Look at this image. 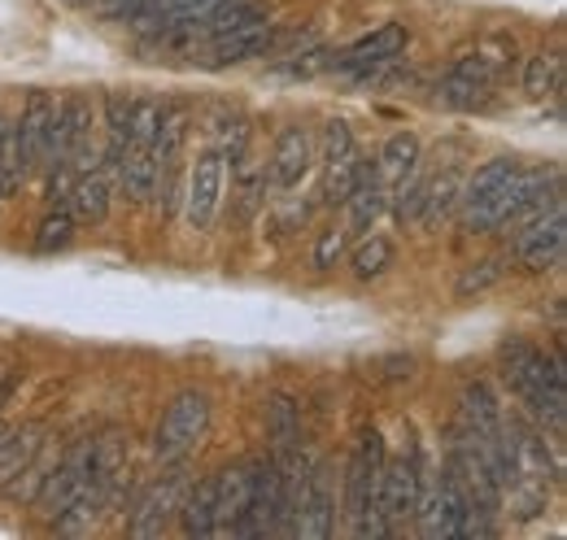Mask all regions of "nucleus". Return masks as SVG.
Here are the masks:
<instances>
[{
	"instance_id": "nucleus-1",
	"label": "nucleus",
	"mask_w": 567,
	"mask_h": 540,
	"mask_svg": "<svg viewBox=\"0 0 567 540\" xmlns=\"http://www.w3.org/2000/svg\"><path fill=\"white\" fill-rule=\"evenodd\" d=\"M502 375L515 388V397L528 405L555 440L567 432V371L559 353H542L528 340H506L502 344Z\"/></svg>"
},
{
	"instance_id": "nucleus-2",
	"label": "nucleus",
	"mask_w": 567,
	"mask_h": 540,
	"mask_svg": "<svg viewBox=\"0 0 567 540\" xmlns=\"http://www.w3.org/2000/svg\"><path fill=\"white\" fill-rule=\"evenodd\" d=\"M123 471H127V440H123V432H101V436H92L83 488L74 492L71 506L58 515V528H62V532H87V528L105 515V506L118 497Z\"/></svg>"
},
{
	"instance_id": "nucleus-3",
	"label": "nucleus",
	"mask_w": 567,
	"mask_h": 540,
	"mask_svg": "<svg viewBox=\"0 0 567 540\" xmlns=\"http://www.w3.org/2000/svg\"><path fill=\"white\" fill-rule=\"evenodd\" d=\"M384 436L375 427H362L358 436V449L350 458V471H346V515L354 519V537H389L393 523L380 506V479H384Z\"/></svg>"
},
{
	"instance_id": "nucleus-4",
	"label": "nucleus",
	"mask_w": 567,
	"mask_h": 540,
	"mask_svg": "<svg viewBox=\"0 0 567 540\" xmlns=\"http://www.w3.org/2000/svg\"><path fill=\"white\" fill-rule=\"evenodd\" d=\"M511 58H515V40H506V35L481 44L476 53L454 58V66L445 70V79H441V101L454 105V110H481L489 101L494 83L506 74Z\"/></svg>"
},
{
	"instance_id": "nucleus-5",
	"label": "nucleus",
	"mask_w": 567,
	"mask_h": 540,
	"mask_svg": "<svg viewBox=\"0 0 567 540\" xmlns=\"http://www.w3.org/2000/svg\"><path fill=\"white\" fill-rule=\"evenodd\" d=\"M206 432H210V397L188 388V393H179L175 402L166 405V414H162V423L153 432V454L162 463H179L188 449L202 445Z\"/></svg>"
},
{
	"instance_id": "nucleus-6",
	"label": "nucleus",
	"mask_w": 567,
	"mask_h": 540,
	"mask_svg": "<svg viewBox=\"0 0 567 540\" xmlns=\"http://www.w3.org/2000/svg\"><path fill=\"white\" fill-rule=\"evenodd\" d=\"M564 249H567V205L564 197L550 201L533 222H524L515 231V262L533 274L542 270H555L564 262Z\"/></svg>"
},
{
	"instance_id": "nucleus-7",
	"label": "nucleus",
	"mask_w": 567,
	"mask_h": 540,
	"mask_svg": "<svg viewBox=\"0 0 567 540\" xmlns=\"http://www.w3.org/2000/svg\"><path fill=\"white\" fill-rule=\"evenodd\" d=\"M424 497V454H420V440L411 436L402 458L384 463V479H380V506L393 519H415V506Z\"/></svg>"
},
{
	"instance_id": "nucleus-8",
	"label": "nucleus",
	"mask_w": 567,
	"mask_h": 540,
	"mask_svg": "<svg viewBox=\"0 0 567 540\" xmlns=\"http://www.w3.org/2000/svg\"><path fill=\"white\" fill-rule=\"evenodd\" d=\"M515 175V162L511 157H494L485 162L467 188H463V227L472 236H485V231H497V209H502V188L506 179Z\"/></svg>"
},
{
	"instance_id": "nucleus-9",
	"label": "nucleus",
	"mask_w": 567,
	"mask_h": 540,
	"mask_svg": "<svg viewBox=\"0 0 567 540\" xmlns=\"http://www.w3.org/2000/svg\"><path fill=\"white\" fill-rule=\"evenodd\" d=\"M58 114H62V101H53L49 92H31L18 114V135H22L31 170L58 162Z\"/></svg>"
},
{
	"instance_id": "nucleus-10",
	"label": "nucleus",
	"mask_w": 567,
	"mask_h": 540,
	"mask_svg": "<svg viewBox=\"0 0 567 540\" xmlns=\"http://www.w3.org/2000/svg\"><path fill=\"white\" fill-rule=\"evenodd\" d=\"M337 532V497H332V471L323 463H310V479L306 492L297 501V515L288 523V537L306 540H328Z\"/></svg>"
},
{
	"instance_id": "nucleus-11",
	"label": "nucleus",
	"mask_w": 567,
	"mask_h": 540,
	"mask_svg": "<svg viewBox=\"0 0 567 540\" xmlns=\"http://www.w3.org/2000/svg\"><path fill=\"white\" fill-rule=\"evenodd\" d=\"M184 492H188V475H184V471H166L141 497V506H136V515H132L127 532H132V537H141V540L162 537V532L171 528V519L179 515V501H184Z\"/></svg>"
},
{
	"instance_id": "nucleus-12",
	"label": "nucleus",
	"mask_w": 567,
	"mask_h": 540,
	"mask_svg": "<svg viewBox=\"0 0 567 540\" xmlns=\"http://www.w3.org/2000/svg\"><path fill=\"white\" fill-rule=\"evenodd\" d=\"M415 519H420V537H427V540L458 537V528H463V519H467V492L458 488L454 475L445 471L441 484H436L427 497H420Z\"/></svg>"
},
{
	"instance_id": "nucleus-13",
	"label": "nucleus",
	"mask_w": 567,
	"mask_h": 540,
	"mask_svg": "<svg viewBox=\"0 0 567 540\" xmlns=\"http://www.w3.org/2000/svg\"><path fill=\"white\" fill-rule=\"evenodd\" d=\"M271 40H276V27H271L267 18H258V22H249V27H236V31H223V35L206 40L202 66L206 70L240 66V62H249V58H262V53L271 49Z\"/></svg>"
},
{
	"instance_id": "nucleus-14",
	"label": "nucleus",
	"mask_w": 567,
	"mask_h": 540,
	"mask_svg": "<svg viewBox=\"0 0 567 540\" xmlns=\"http://www.w3.org/2000/svg\"><path fill=\"white\" fill-rule=\"evenodd\" d=\"M223 153H202L188 170V227L210 231L223 205Z\"/></svg>"
},
{
	"instance_id": "nucleus-15",
	"label": "nucleus",
	"mask_w": 567,
	"mask_h": 540,
	"mask_svg": "<svg viewBox=\"0 0 567 540\" xmlns=\"http://www.w3.org/2000/svg\"><path fill=\"white\" fill-rule=\"evenodd\" d=\"M214 479H218V492H214L218 528H214V537H236L240 523H245L249 497H254V463H236V467L218 471Z\"/></svg>"
},
{
	"instance_id": "nucleus-16",
	"label": "nucleus",
	"mask_w": 567,
	"mask_h": 540,
	"mask_svg": "<svg viewBox=\"0 0 567 540\" xmlns=\"http://www.w3.org/2000/svg\"><path fill=\"white\" fill-rule=\"evenodd\" d=\"M406 40H411V31L402 27V22H384V27H375V31H367L362 40H354L346 53H337L332 58V66L337 70H350V74H362L367 66H380V62H393L402 49H406Z\"/></svg>"
},
{
	"instance_id": "nucleus-17",
	"label": "nucleus",
	"mask_w": 567,
	"mask_h": 540,
	"mask_svg": "<svg viewBox=\"0 0 567 540\" xmlns=\"http://www.w3.org/2000/svg\"><path fill=\"white\" fill-rule=\"evenodd\" d=\"M87 454H92V436L74 440L71 449L62 454V463L53 467V475H44V484H40V501H44L53 515H62V510L74 501V492L83 488V475H87Z\"/></svg>"
},
{
	"instance_id": "nucleus-18",
	"label": "nucleus",
	"mask_w": 567,
	"mask_h": 540,
	"mask_svg": "<svg viewBox=\"0 0 567 540\" xmlns=\"http://www.w3.org/2000/svg\"><path fill=\"white\" fill-rule=\"evenodd\" d=\"M310 162H315L310 132L306 127H284L276 148H271V184L276 188H297L310 175Z\"/></svg>"
},
{
	"instance_id": "nucleus-19",
	"label": "nucleus",
	"mask_w": 567,
	"mask_h": 540,
	"mask_svg": "<svg viewBox=\"0 0 567 540\" xmlns=\"http://www.w3.org/2000/svg\"><path fill=\"white\" fill-rule=\"evenodd\" d=\"M384 201H389V188H384V179L375 175V166L367 162L362 166V175H358L354 193H350V236H358V231H371L375 227V218L384 214Z\"/></svg>"
},
{
	"instance_id": "nucleus-20",
	"label": "nucleus",
	"mask_w": 567,
	"mask_h": 540,
	"mask_svg": "<svg viewBox=\"0 0 567 540\" xmlns=\"http://www.w3.org/2000/svg\"><path fill=\"white\" fill-rule=\"evenodd\" d=\"M214 492H218V479H202L197 488L184 492L179 501V519H184V537H214L218 528V510H214Z\"/></svg>"
},
{
	"instance_id": "nucleus-21",
	"label": "nucleus",
	"mask_w": 567,
	"mask_h": 540,
	"mask_svg": "<svg viewBox=\"0 0 567 540\" xmlns=\"http://www.w3.org/2000/svg\"><path fill=\"white\" fill-rule=\"evenodd\" d=\"M71 214L74 222H105V214H110V179H105V170H83L74 179Z\"/></svg>"
},
{
	"instance_id": "nucleus-22",
	"label": "nucleus",
	"mask_w": 567,
	"mask_h": 540,
	"mask_svg": "<svg viewBox=\"0 0 567 540\" xmlns=\"http://www.w3.org/2000/svg\"><path fill=\"white\" fill-rule=\"evenodd\" d=\"M27 175H31V166H27L18 123H0V197H13L27 184Z\"/></svg>"
},
{
	"instance_id": "nucleus-23",
	"label": "nucleus",
	"mask_w": 567,
	"mask_h": 540,
	"mask_svg": "<svg viewBox=\"0 0 567 540\" xmlns=\"http://www.w3.org/2000/svg\"><path fill=\"white\" fill-rule=\"evenodd\" d=\"M40 427H22V432H4L0 436V484H9V479H18V475L27 471L31 463H35V454H40Z\"/></svg>"
},
{
	"instance_id": "nucleus-24",
	"label": "nucleus",
	"mask_w": 567,
	"mask_h": 540,
	"mask_svg": "<svg viewBox=\"0 0 567 540\" xmlns=\"http://www.w3.org/2000/svg\"><path fill=\"white\" fill-rule=\"evenodd\" d=\"M559 87H564V53H559V49L533 53L528 66H524V92H528L533 101H546V96H555Z\"/></svg>"
},
{
	"instance_id": "nucleus-25",
	"label": "nucleus",
	"mask_w": 567,
	"mask_h": 540,
	"mask_svg": "<svg viewBox=\"0 0 567 540\" xmlns=\"http://www.w3.org/2000/svg\"><path fill=\"white\" fill-rule=\"evenodd\" d=\"M267 436H271L276 449H288V445L301 440V405L292 402L288 393H276L267 402Z\"/></svg>"
},
{
	"instance_id": "nucleus-26",
	"label": "nucleus",
	"mask_w": 567,
	"mask_h": 540,
	"mask_svg": "<svg viewBox=\"0 0 567 540\" xmlns=\"http://www.w3.org/2000/svg\"><path fill=\"white\" fill-rule=\"evenodd\" d=\"M420 162V139L411 132H398L384 148H380V162H375V175L384 179V188L393 184V179H402L411 166Z\"/></svg>"
},
{
	"instance_id": "nucleus-27",
	"label": "nucleus",
	"mask_w": 567,
	"mask_h": 540,
	"mask_svg": "<svg viewBox=\"0 0 567 540\" xmlns=\"http://www.w3.org/2000/svg\"><path fill=\"white\" fill-rule=\"evenodd\" d=\"M458 197H463V179H458V170H445V175L427 179L424 205H420V214H424L427 227H436L441 218H450V209H454Z\"/></svg>"
},
{
	"instance_id": "nucleus-28",
	"label": "nucleus",
	"mask_w": 567,
	"mask_h": 540,
	"mask_svg": "<svg viewBox=\"0 0 567 540\" xmlns=\"http://www.w3.org/2000/svg\"><path fill=\"white\" fill-rule=\"evenodd\" d=\"M506 270H511V258H485V262H476V267H467L458 274L454 292L458 297H481V292H489L506 279Z\"/></svg>"
},
{
	"instance_id": "nucleus-29",
	"label": "nucleus",
	"mask_w": 567,
	"mask_h": 540,
	"mask_svg": "<svg viewBox=\"0 0 567 540\" xmlns=\"http://www.w3.org/2000/svg\"><path fill=\"white\" fill-rule=\"evenodd\" d=\"M231 166H236V205H240V218H254V209L262 205V193H267V175H258V166L245 153Z\"/></svg>"
},
{
	"instance_id": "nucleus-30",
	"label": "nucleus",
	"mask_w": 567,
	"mask_h": 540,
	"mask_svg": "<svg viewBox=\"0 0 567 540\" xmlns=\"http://www.w3.org/2000/svg\"><path fill=\"white\" fill-rule=\"evenodd\" d=\"M74 240V214L71 209H49L44 222L35 227V253H58Z\"/></svg>"
},
{
	"instance_id": "nucleus-31",
	"label": "nucleus",
	"mask_w": 567,
	"mask_h": 540,
	"mask_svg": "<svg viewBox=\"0 0 567 540\" xmlns=\"http://www.w3.org/2000/svg\"><path fill=\"white\" fill-rule=\"evenodd\" d=\"M362 166H367L362 157H350V162H337V166H328V175H323V201H328V205H346V201H350V193H354Z\"/></svg>"
},
{
	"instance_id": "nucleus-32",
	"label": "nucleus",
	"mask_w": 567,
	"mask_h": 540,
	"mask_svg": "<svg viewBox=\"0 0 567 540\" xmlns=\"http://www.w3.org/2000/svg\"><path fill=\"white\" fill-rule=\"evenodd\" d=\"M393 262V245L384 240V236H371V240H362L354 249V274L358 279H375V274H384Z\"/></svg>"
},
{
	"instance_id": "nucleus-33",
	"label": "nucleus",
	"mask_w": 567,
	"mask_h": 540,
	"mask_svg": "<svg viewBox=\"0 0 567 540\" xmlns=\"http://www.w3.org/2000/svg\"><path fill=\"white\" fill-rule=\"evenodd\" d=\"M358 157V144H354V132H350V123H328V139H323V162L328 166H337V162H350Z\"/></svg>"
},
{
	"instance_id": "nucleus-34",
	"label": "nucleus",
	"mask_w": 567,
	"mask_h": 540,
	"mask_svg": "<svg viewBox=\"0 0 567 540\" xmlns=\"http://www.w3.org/2000/svg\"><path fill=\"white\" fill-rule=\"evenodd\" d=\"M346 240H350V231L346 227H328L323 236H319V245H315V267L319 270H332L341 262V253H346Z\"/></svg>"
},
{
	"instance_id": "nucleus-35",
	"label": "nucleus",
	"mask_w": 567,
	"mask_h": 540,
	"mask_svg": "<svg viewBox=\"0 0 567 540\" xmlns=\"http://www.w3.org/2000/svg\"><path fill=\"white\" fill-rule=\"evenodd\" d=\"M132 96L127 92H110L105 96V132L110 135H127V127H132Z\"/></svg>"
},
{
	"instance_id": "nucleus-36",
	"label": "nucleus",
	"mask_w": 567,
	"mask_h": 540,
	"mask_svg": "<svg viewBox=\"0 0 567 540\" xmlns=\"http://www.w3.org/2000/svg\"><path fill=\"white\" fill-rule=\"evenodd\" d=\"M13 384H18V375H13V366H4L0 371V405L13 397Z\"/></svg>"
}]
</instances>
